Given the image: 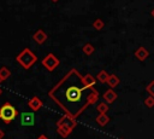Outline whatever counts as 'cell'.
<instances>
[{
  "label": "cell",
  "instance_id": "cell-1",
  "mask_svg": "<svg viewBox=\"0 0 154 139\" xmlns=\"http://www.w3.org/2000/svg\"><path fill=\"white\" fill-rule=\"evenodd\" d=\"M87 86H78V85H66L64 86V83L60 81L55 87H53L48 95L60 105L61 109H64L66 111V114L70 112V106L76 105V104H81L83 100V91L87 89Z\"/></svg>",
  "mask_w": 154,
  "mask_h": 139
},
{
  "label": "cell",
  "instance_id": "cell-2",
  "mask_svg": "<svg viewBox=\"0 0 154 139\" xmlns=\"http://www.w3.org/2000/svg\"><path fill=\"white\" fill-rule=\"evenodd\" d=\"M18 115V111L17 109L10 104V103H4L1 106H0V118L5 122V123H10L12 122Z\"/></svg>",
  "mask_w": 154,
  "mask_h": 139
},
{
  "label": "cell",
  "instance_id": "cell-3",
  "mask_svg": "<svg viewBox=\"0 0 154 139\" xmlns=\"http://www.w3.org/2000/svg\"><path fill=\"white\" fill-rule=\"evenodd\" d=\"M17 62L24 68V69H29L35 62H36V56L28 48L23 50L18 56H17Z\"/></svg>",
  "mask_w": 154,
  "mask_h": 139
},
{
  "label": "cell",
  "instance_id": "cell-4",
  "mask_svg": "<svg viewBox=\"0 0 154 139\" xmlns=\"http://www.w3.org/2000/svg\"><path fill=\"white\" fill-rule=\"evenodd\" d=\"M42 65H43L48 71H53V70L59 65V59H58L53 53H48V54L42 59Z\"/></svg>",
  "mask_w": 154,
  "mask_h": 139
},
{
  "label": "cell",
  "instance_id": "cell-5",
  "mask_svg": "<svg viewBox=\"0 0 154 139\" xmlns=\"http://www.w3.org/2000/svg\"><path fill=\"white\" fill-rule=\"evenodd\" d=\"M57 126H63V127H66L69 129H73L75 126H76V117H73L72 115H63L58 121H57Z\"/></svg>",
  "mask_w": 154,
  "mask_h": 139
},
{
  "label": "cell",
  "instance_id": "cell-6",
  "mask_svg": "<svg viewBox=\"0 0 154 139\" xmlns=\"http://www.w3.org/2000/svg\"><path fill=\"white\" fill-rule=\"evenodd\" d=\"M19 120H20V124L22 126H34L35 123V114L34 112H29V111H24L22 114H19Z\"/></svg>",
  "mask_w": 154,
  "mask_h": 139
},
{
  "label": "cell",
  "instance_id": "cell-7",
  "mask_svg": "<svg viewBox=\"0 0 154 139\" xmlns=\"http://www.w3.org/2000/svg\"><path fill=\"white\" fill-rule=\"evenodd\" d=\"M28 105H29V108H30L32 111H38V110L42 108L43 103H42V100H41L38 97L32 95V97L28 100Z\"/></svg>",
  "mask_w": 154,
  "mask_h": 139
},
{
  "label": "cell",
  "instance_id": "cell-8",
  "mask_svg": "<svg viewBox=\"0 0 154 139\" xmlns=\"http://www.w3.org/2000/svg\"><path fill=\"white\" fill-rule=\"evenodd\" d=\"M82 83L84 86H87L88 88H91L95 85V80H94V77L90 74H88V75H85V76L82 77Z\"/></svg>",
  "mask_w": 154,
  "mask_h": 139
},
{
  "label": "cell",
  "instance_id": "cell-9",
  "mask_svg": "<svg viewBox=\"0 0 154 139\" xmlns=\"http://www.w3.org/2000/svg\"><path fill=\"white\" fill-rule=\"evenodd\" d=\"M46 39H47V35H46L42 30H37V31L34 34V40H35L36 42H38V44H43V42L46 41Z\"/></svg>",
  "mask_w": 154,
  "mask_h": 139
},
{
  "label": "cell",
  "instance_id": "cell-10",
  "mask_svg": "<svg viewBox=\"0 0 154 139\" xmlns=\"http://www.w3.org/2000/svg\"><path fill=\"white\" fill-rule=\"evenodd\" d=\"M57 132H58V134H60L63 138H66L69 134H71V129H69V128H66V127H63V126H57Z\"/></svg>",
  "mask_w": 154,
  "mask_h": 139
},
{
  "label": "cell",
  "instance_id": "cell-11",
  "mask_svg": "<svg viewBox=\"0 0 154 139\" xmlns=\"http://www.w3.org/2000/svg\"><path fill=\"white\" fill-rule=\"evenodd\" d=\"M0 76H1V79L5 81V80H7V79L11 76V71H10L6 66H2V68L0 69Z\"/></svg>",
  "mask_w": 154,
  "mask_h": 139
},
{
  "label": "cell",
  "instance_id": "cell-12",
  "mask_svg": "<svg viewBox=\"0 0 154 139\" xmlns=\"http://www.w3.org/2000/svg\"><path fill=\"white\" fill-rule=\"evenodd\" d=\"M105 99L107 100V102H113L114 100V98H116V94H114V92L113 91H107L106 93H105Z\"/></svg>",
  "mask_w": 154,
  "mask_h": 139
},
{
  "label": "cell",
  "instance_id": "cell-13",
  "mask_svg": "<svg viewBox=\"0 0 154 139\" xmlns=\"http://www.w3.org/2000/svg\"><path fill=\"white\" fill-rule=\"evenodd\" d=\"M96 121H97V123H99L100 126H105V124L107 123V121H108V117H107V116H105L103 114H101V115L96 118Z\"/></svg>",
  "mask_w": 154,
  "mask_h": 139
},
{
  "label": "cell",
  "instance_id": "cell-14",
  "mask_svg": "<svg viewBox=\"0 0 154 139\" xmlns=\"http://www.w3.org/2000/svg\"><path fill=\"white\" fill-rule=\"evenodd\" d=\"M97 79H99V80H100L101 82H105V81L107 80V75H106V74H105L103 71H101V73H100V74L97 75Z\"/></svg>",
  "mask_w": 154,
  "mask_h": 139
},
{
  "label": "cell",
  "instance_id": "cell-15",
  "mask_svg": "<svg viewBox=\"0 0 154 139\" xmlns=\"http://www.w3.org/2000/svg\"><path fill=\"white\" fill-rule=\"evenodd\" d=\"M97 110H99L101 114H103V112L107 110V105H105V104H100V105L97 106Z\"/></svg>",
  "mask_w": 154,
  "mask_h": 139
},
{
  "label": "cell",
  "instance_id": "cell-16",
  "mask_svg": "<svg viewBox=\"0 0 154 139\" xmlns=\"http://www.w3.org/2000/svg\"><path fill=\"white\" fill-rule=\"evenodd\" d=\"M83 51H84L85 53H88V54H89V53L93 51V47H91L90 45H85V46H84V48H83Z\"/></svg>",
  "mask_w": 154,
  "mask_h": 139
},
{
  "label": "cell",
  "instance_id": "cell-17",
  "mask_svg": "<svg viewBox=\"0 0 154 139\" xmlns=\"http://www.w3.org/2000/svg\"><path fill=\"white\" fill-rule=\"evenodd\" d=\"M37 139H48V137H47L46 134H41V135L37 137Z\"/></svg>",
  "mask_w": 154,
  "mask_h": 139
},
{
  "label": "cell",
  "instance_id": "cell-18",
  "mask_svg": "<svg viewBox=\"0 0 154 139\" xmlns=\"http://www.w3.org/2000/svg\"><path fill=\"white\" fill-rule=\"evenodd\" d=\"M5 137V133H4V131L2 129H0V139H2Z\"/></svg>",
  "mask_w": 154,
  "mask_h": 139
},
{
  "label": "cell",
  "instance_id": "cell-19",
  "mask_svg": "<svg viewBox=\"0 0 154 139\" xmlns=\"http://www.w3.org/2000/svg\"><path fill=\"white\" fill-rule=\"evenodd\" d=\"M2 81H4V80H2V79H1V76H0V83H1Z\"/></svg>",
  "mask_w": 154,
  "mask_h": 139
},
{
  "label": "cell",
  "instance_id": "cell-20",
  "mask_svg": "<svg viewBox=\"0 0 154 139\" xmlns=\"http://www.w3.org/2000/svg\"><path fill=\"white\" fill-rule=\"evenodd\" d=\"M1 93H2V89H1V87H0V95H1Z\"/></svg>",
  "mask_w": 154,
  "mask_h": 139
}]
</instances>
